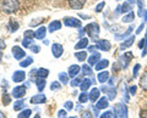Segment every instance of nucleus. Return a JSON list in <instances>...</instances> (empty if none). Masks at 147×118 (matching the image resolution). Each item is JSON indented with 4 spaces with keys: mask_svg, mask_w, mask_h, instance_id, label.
<instances>
[{
    "mask_svg": "<svg viewBox=\"0 0 147 118\" xmlns=\"http://www.w3.org/2000/svg\"><path fill=\"white\" fill-rule=\"evenodd\" d=\"M146 48L144 49V51H142V56H146V54H147V32H146Z\"/></svg>",
    "mask_w": 147,
    "mask_h": 118,
    "instance_id": "obj_55",
    "label": "nucleus"
},
{
    "mask_svg": "<svg viewBox=\"0 0 147 118\" xmlns=\"http://www.w3.org/2000/svg\"><path fill=\"white\" fill-rule=\"evenodd\" d=\"M137 4H139V7L140 9L144 7V1H142V0H137Z\"/></svg>",
    "mask_w": 147,
    "mask_h": 118,
    "instance_id": "obj_57",
    "label": "nucleus"
},
{
    "mask_svg": "<svg viewBox=\"0 0 147 118\" xmlns=\"http://www.w3.org/2000/svg\"><path fill=\"white\" fill-rule=\"evenodd\" d=\"M3 7H4V11L5 12L12 13V12H15V11L18 10L20 4H18V0H4Z\"/></svg>",
    "mask_w": 147,
    "mask_h": 118,
    "instance_id": "obj_1",
    "label": "nucleus"
},
{
    "mask_svg": "<svg viewBox=\"0 0 147 118\" xmlns=\"http://www.w3.org/2000/svg\"><path fill=\"white\" fill-rule=\"evenodd\" d=\"M34 37H36V35H34V32H33V30H26V32H25V38L33 39Z\"/></svg>",
    "mask_w": 147,
    "mask_h": 118,
    "instance_id": "obj_40",
    "label": "nucleus"
},
{
    "mask_svg": "<svg viewBox=\"0 0 147 118\" xmlns=\"http://www.w3.org/2000/svg\"><path fill=\"white\" fill-rule=\"evenodd\" d=\"M86 3V0H69V4H70V7L74 10H80L81 7H84Z\"/></svg>",
    "mask_w": 147,
    "mask_h": 118,
    "instance_id": "obj_9",
    "label": "nucleus"
},
{
    "mask_svg": "<svg viewBox=\"0 0 147 118\" xmlns=\"http://www.w3.org/2000/svg\"><path fill=\"white\" fill-rule=\"evenodd\" d=\"M59 80L61 82V83L65 85L69 83V78H67V74L64 73V72H61V73H59Z\"/></svg>",
    "mask_w": 147,
    "mask_h": 118,
    "instance_id": "obj_35",
    "label": "nucleus"
},
{
    "mask_svg": "<svg viewBox=\"0 0 147 118\" xmlns=\"http://www.w3.org/2000/svg\"><path fill=\"white\" fill-rule=\"evenodd\" d=\"M61 28V23L59 21H53L49 23V27H48V30L50 32V33H53L54 30H58Z\"/></svg>",
    "mask_w": 147,
    "mask_h": 118,
    "instance_id": "obj_20",
    "label": "nucleus"
},
{
    "mask_svg": "<svg viewBox=\"0 0 147 118\" xmlns=\"http://www.w3.org/2000/svg\"><path fill=\"white\" fill-rule=\"evenodd\" d=\"M12 55L15 56L16 60H21V58L25 56V51L20 46H13L12 48Z\"/></svg>",
    "mask_w": 147,
    "mask_h": 118,
    "instance_id": "obj_13",
    "label": "nucleus"
},
{
    "mask_svg": "<svg viewBox=\"0 0 147 118\" xmlns=\"http://www.w3.org/2000/svg\"><path fill=\"white\" fill-rule=\"evenodd\" d=\"M129 91H130L131 95H135L136 94V87H135V85H132V87L129 88Z\"/></svg>",
    "mask_w": 147,
    "mask_h": 118,
    "instance_id": "obj_53",
    "label": "nucleus"
},
{
    "mask_svg": "<svg viewBox=\"0 0 147 118\" xmlns=\"http://www.w3.org/2000/svg\"><path fill=\"white\" fill-rule=\"evenodd\" d=\"M0 57H1V54H0Z\"/></svg>",
    "mask_w": 147,
    "mask_h": 118,
    "instance_id": "obj_63",
    "label": "nucleus"
},
{
    "mask_svg": "<svg viewBox=\"0 0 147 118\" xmlns=\"http://www.w3.org/2000/svg\"><path fill=\"white\" fill-rule=\"evenodd\" d=\"M26 78V73L24 71H16L15 73L12 74V80L15 82V83H21V82H24Z\"/></svg>",
    "mask_w": 147,
    "mask_h": 118,
    "instance_id": "obj_8",
    "label": "nucleus"
},
{
    "mask_svg": "<svg viewBox=\"0 0 147 118\" xmlns=\"http://www.w3.org/2000/svg\"><path fill=\"white\" fill-rule=\"evenodd\" d=\"M58 117L59 118H66V110H60L58 112Z\"/></svg>",
    "mask_w": 147,
    "mask_h": 118,
    "instance_id": "obj_47",
    "label": "nucleus"
},
{
    "mask_svg": "<svg viewBox=\"0 0 147 118\" xmlns=\"http://www.w3.org/2000/svg\"><path fill=\"white\" fill-rule=\"evenodd\" d=\"M96 45H97V49L99 50H103V51H109L110 48H112V45H110V43L108 42V40L105 39H97L96 40Z\"/></svg>",
    "mask_w": 147,
    "mask_h": 118,
    "instance_id": "obj_5",
    "label": "nucleus"
},
{
    "mask_svg": "<svg viewBox=\"0 0 147 118\" xmlns=\"http://www.w3.org/2000/svg\"><path fill=\"white\" fill-rule=\"evenodd\" d=\"M31 113H32L31 110H25V111H22L20 115H18V118H28L31 116Z\"/></svg>",
    "mask_w": 147,
    "mask_h": 118,
    "instance_id": "obj_39",
    "label": "nucleus"
},
{
    "mask_svg": "<svg viewBox=\"0 0 147 118\" xmlns=\"http://www.w3.org/2000/svg\"><path fill=\"white\" fill-rule=\"evenodd\" d=\"M134 42H135V37L132 35V37H129L126 40H124V42L121 43V45H120V49L121 50H124V49H127V48H130L132 44H134Z\"/></svg>",
    "mask_w": 147,
    "mask_h": 118,
    "instance_id": "obj_16",
    "label": "nucleus"
},
{
    "mask_svg": "<svg viewBox=\"0 0 147 118\" xmlns=\"http://www.w3.org/2000/svg\"><path fill=\"white\" fill-rule=\"evenodd\" d=\"M88 97L92 102H96V101H98V99H99V89L97 88H93L91 90V93L88 95Z\"/></svg>",
    "mask_w": 147,
    "mask_h": 118,
    "instance_id": "obj_15",
    "label": "nucleus"
},
{
    "mask_svg": "<svg viewBox=\"0 0 147 118\" xmlns=\"http://www.w3.org/2000/svg\"><path fill=\"white\" fill-rule=\"evenodd\" d=\"M96 107H97L98 110H104V108H107L108 107V99L107 97H100L97 101Z\"/></svg>",
    "mask_w": 147,
    "mask_h": 118,
    "instance_id": "obj_17",
    "label": "nucleus"
},
{
    "mask_svg": "<svg viewBox=\"0 0 147 118\" xmlns=\"http://www.w3.org/2000/svg\"><path fill=\"white\" fill-rule=\"evenodd\" d=\"M10 27H11V32H15V30H17V28H18V23H15V22H10Z\"/></svg>",
    "mask_w": 147,
    "mask_h": 118,
    "instance_id": "obj_48",
    "label": "nucleus"
},
{
    "mask_svg": "<svg viewBox=\"0 0 147 118\" xmlns=\"http://www.w3.org/2000/svg\"><path fill=\"white\" fill-rule=\"evenodd\" d=\"M75 57L79 61H85L87 58V52L86 51H77V52H75Z\"/></svg>",
    "mask_w": 147,
    "mask_h": 118,
    "instance_id": "obj_29",
    "label": "nucleus"
},
{
    "mask_svg": "<svg viewBox=\"0 0 147 118\" xmlns=\"http://www.w3.org/2000/svg\"><path fill=\"white\" fill-rule=\"evenodd\" d=\"M104 6H105V3L103 1V3H99L97 6H96V12H100L104 9Z\"/></svg>",
    "mask_w": 147,
    "mask_h": 118,
    "instance_id": "obj_45",
    "label": "nucleus"
},
{
    "mask_svg": "<svg viewBox=\"0 0 147 118\" xmlns=\"http://www.w3.org/2000/svg\"><path fill=\"white\" fill-rule=\"evenodd\" d=\"M32 62H33V58H32V57H27V58H25L24 61L20 62V66L21 67H28Z\"/></svg>",
    "mask_w": 147,
    "mask_h": 118,
    "instance_id": "obj_36",
    "label": "nucleus"
},
{
    "mask_svg": "<svg viewBox=\"0 0 147 118\" xmlns=\"http://www.w3.org/2000/svg\"><path fill=\"white\" fill-rule=\"evenodd\" d=\"M100 90H102L103 93L108 94V99L109 100L115 99V96H117V90L114 88H112V87H102V89H100Z\"/></svg>",
    "mask_w": 147,
    "mask_h": 118,
    "instance_id": "obj_10",
    "label": "nucleus"
},
{
    "mask_svg": "<svg viewBox=\"0 0 147 118\" xmlns=\"http://www.w3.org/2000/svg\"><path fill=\"white\" fill-rule=\"evenodd\" d=\"M132 29H134V25L129 27L127 30L125 32V33H121V34H115V39H117V40H121V39H124L125 37H129V34H130L131 32H132Z\"/></svg>",
    "mask_w": 147,
    "mask_h": 118,
    "instance_id": "obj_22",
    "label": "nucleus"
},
{
    "mask_svg": "<svg viewBox=\"0 0 147 118\" xmlns=\"http://www.w3.org/2000/svg\"><path fill=\"white\" fill-rule=\"evenodd\" d=\"M32 40H33V39H28V38H25V39H24V42H22V44H24V46H25V48H28Z\"/></svg>",
    "mask_w": 147,
    "mask_h": 118,
    "instance_id": "obj_46",
    "label": "nucleus"
},
{
    "mask_svg": "<svg viewBox=\"0 0 147 118\" xmlns=\"http://www.w3.org/2000/svg\"><path fill=\"white\" fill-rule=\"evenodd\" d=\"M64 52L63 45L61 44H53L52 46V54L54 55V57H60Z\"/></svg>",
    "mask_w": 147,
    "mask_h": 118,
    "instance_id": "obj_7",
    "label": "nucleus"
},
{
    "mask_svg": "<svg viewBox=\"0 0 147 118\" xmlns=\"http://www.w3.org/2000/svg\"><path fill=\"white\" fill-rule=\"evenodd\" d=\"M34 118H40V116H39V115H36V116H34Z\"/></svg>",
    "mask_w": 147,
    "mask_h": 118,
    "instance_id": "obj_61",
    "label": "nucleus"
},
{
    "mask_svg": "<svg viewBox=\"0 0 147 118\" xmlns=\"http://www.w3.org/2000/svg\"><path fill=\"white\" fill-rule=\"evenodd\" d=\"M64 25L66 27H76V28H80L81 21L75 19V17H66V19H64Z\"/></svg>",
    "mask_w": 147,
    "mask_h": 118,
    "instance_id": "obj_4",
    "label": "nucleus"
},
{
    "mask_svg": "<svg viewBox=\"0 0 147 118\" xmlns=\"http://www.w3.org/2000/svg\"><path fill=\"white\" fill-rule=\"evenodd\" d=\"M31 51L32 52H39V46L38 45H31Z\"/></svg>",
    "mask_w": 147,
    "mask_h": 118,
    "instance_id": "obj_51",
    "label": "nucleus"
},
{
    "mask_svg": "<svg viewBox=\"0 0 147 118\" xmlns=\"http://www.w3.org/2000/svg\"><path fill=\"white\" fill-rule=\"evenodd\" d=\"M108 79H109V73L107 71H103L98 74V82L99 83H105Z\"/></svg>",
    "mask_w": 147,
    "mask_h": 118,
    "instance_id": "obj_25",
    "label": "nucleus"
},
{
    "mask_svg": "<svg viewBox=\"0 0 147 118\" xmlns=\"http://www.w3.org/2000/svg\"><path fill=\"white\" fill-rule=\"evenodd\" d=\"M140 118H147V110H141Z\"/></svg>",
    "mask_w": 147,
    "mask_h": 118,
    "instance_id": "obj_52",
    "label": "nucleus"
},
{
    "mask_svg": "<svg viewBox=\"0 0 147 118\" xmlns=\"http://www.w3.org/2000/svg\"><path fill=\"white\" fill-rule=\"evenodd\" d=\"M139 48H140V49H145V48H146V39H145V38H142V39L140 40Z\"/></svg>",
    "mask_w": 147,
    "mask_h": 118,
    "instance_id": "obj_49",
    "label": "nucleus"
},
{
    "mask_svg": "<svg viewBox=\"0 0 147 118\" xmlns=\"http://www.w3.org/2000/svg\"><path fill=\"white\" fill-rule=\"evenodd\" d=\"M45 101H47V99H45V95L43 94H38L31 97V103H34V105H37V103H44Z\"/></svg>",
    "mask_w": 147,
    "mask_h": 118,
    "instance_id": "obj_11",
    "label": "nucleus"
},
{
    "mask_svg": "<svg viewBox=\"0 0 147 118\" xmlns=\"http://www.w3.org/2000/svg\"><path fill=\"white\" fill-rule=\"evenodd\" d=\"M135 19V15H134V12L130 11V12H127V15H125L123 17V22H125V23H130V22H132Z\"/></svg>",
    "mask_w": 147,
    "mask_h": 118,
    "instance_id": "obj_26",
    "label": "nucleus"
},
{
    "mask_svg": "<svg viewBox=\"0 0 147 118\" xmlns=\"http://www.w3.org/2000/svg\"><path fill=\"white\" fill-rule=\"evenodd\" d=\"M11 101V97H10V95H9L6 91H4V95H3V103L4 105H9Z\"/></svg>",
    "mask_w": 147,
    "mask_h": 118,
    "instance_id": "obj_38",
    "label": "nucleus"
},
{
    "mask_svg": "<svg viewBox=\"0 0 147 118\" xmlns=\"http://www.w3.org/2000/svg\"><path fill=\"white\" fill-rule=\"evenodd\" d=\"M93 113H94V115H96V116H98V108H97V107H96V106L93 107Z\"/></svg>",
    "mask_w": 147,
    "mask_h": 118,
    "instance_id": "obj_58",
    "label": "nucleus"
},
{
    "mask_svg": "<svg viewBox=\"0 0 147 118\" xmlns=\"http://www.w3.org/2000/svg\"><path fill=\"white\" fill-rule=\"evenodd\" d=\"M91 84H92V80L91 79H84V82H82L81 85H80L81 90H82V91H86V90L91 87Z\"/></svg>",
    "mask_w": 147,
    "mask_h": 118,
    "instance_id": "obj_28",
    "label": "nucleus"
},
{
    "mask_svg": "<svg viewBox=\"0 0 147 118\" xmlns=\"http://www.w3.org/2000/svg\"><path fill=\"white\" fill-rule=\"evenodd\" d=\"M88 100H90V97H88V95H87L85 91H82L81 94H80V96H79V101L80 102H87V101H88Z\"/></svg>",
    "mask_w": 147,
    "mask_h": 118,
    "instance_id": "obj_37",
    "label": "nucleus"
},
{
    "mask_svg": "<svg viewBox=\"0 0 147 118\" xmlns=\"http://www.w3.org/2000/svg\"><path fill=\"white\" fill-rule=\"evenodd\" d=\"M37 77H42V78H45L48 74H49V71L45 70V68H39L38 71H36Z\"/></svg>",
    "mask_w": 147,
    "mask_h": 118,
    "instance_id": "obj_33",
    "label": "nucleus"
},
{
    "mask_svg": "<svg viewBox=\"0 0 147 118\" xmlns=\"http://www.w3.org/2000/svg\"><path fill=\"white\" fill-rule=\"evenodd\" d=\"M127 1H129V3H132V4H134V3L136 1V0H127Z\"/></svg>",
    "mask_w": 147,
    "mask_h": 118,
    "instance_id": "obj_59",
    "label": "nucleus"
},
{
    "mask_svg": "<svg viewBox=\"0 0 147 118\" xmlns=\"http://www.w3.org/2000/svg\"><path fill=\"white\" fill-rule=\"evenodd\" d=\"M140 87L147 91V72H146V73H144V76L141 77V79H140Z\"/></svg>",
    "mask_w": 147,
    "mask_h": 118,
    "instance_id": "obj_27",
    "label": "nucleus"
},
{
    "mask_svg": "<svg viewBox=\"0 0 147 118\" xmlns=\"http://www.w3.org/2000/svg\"><path fill=\"white\" fill-rule=\"evenodd\" d=\"M97 49V45H91V46L88 48V51H91V52H93L94 50Z\"/></svg>",
    "mask_w": 147,
    "mask_h": 118,
    "instance_id": "obj_56",
    "label": "nucleus"
},
{
    "mask_svg": "<svg viewBox=\"0 0 147 118\" xmlns=\"http://www.w3.org/2000/svg\"><path fill=\"white\" fill-rule=\"evenodd\" d=\"M50 89L52 90H59L60 89V83H59V82H53V83L50 84Z\"/></svg>",
    "mask_w": 147,
    "mask_h": 118,
    "instance_id": "obj_42",
    "label": "nucleus"
},
{
    "mask_svg": "<svg viewBox=\"0 0 147 118\" xmlns=\"http://www.w3.org/2000/svg\"><path fill=\"white\" fill-rule=\"evenodd\" d=\"M66 118H76V117H74V116H72V117H66Z\"/></svg>",
    "mask_w": 147,
    "mask_h": 118,
    "instance_id": "obj_62",
    "label": "nucleus"
},
{
    "mask_svg": "<svg viewBox=\"0 0 147 118\" xmlns=\"http://www.w3.org/2000/svg\"><path fill=\"white\" fill-rule=\"evenodd\" d=\"M24 107H25V101H24V100H18V101L15 102V105H13V110H15V111H20Z\"/></svg>",
    "mask_w": 147,
    "mask_h": 118,
    "instance_id": "obj_32",
    "label": "nucleus"
},
{
    "mask_svg": "<svg viewBox=\"0 0 147 118\" xmlns=\"http://www.w3.org/2000/svg\"><path fill=\"white\" fill-rule=\"evenodd\" d=\"M36 84H37V89L39 90V91H42L45 87V78H42V77H38V78L36 79Z\"/></svg>",
    "mask_w": 147,
    "mask_h": 118,
    "instance_id": "obj_23",
    "label": "nucleus"
},
{
    "mask_svg": "<svg viewBox=\"0 0 147 118\" xmlns=\"http://www.w3.org/2000/svg\"><path fill=\"white\" fill-rule=\"evenodd\" d=\"M80 70H81V67H80V66H77V65H72V66H70V68H69V76H70L71 78H74V77H76L77 74H79Z\"/></svg>",
    "mask_w": 147,
    "mask_h": 118,
    "instance_id": "obj_19",
    "label": "nucleus"
},
{
    "mask_svg": "<svg viewBox=\"0 0 147 118\" xmlns=\"http://www.w3.org/2000/svg\"><path fill=\"white\" fill-rule=\"evenodd\" d=\"M145 23H146V22H142V25L139 27V29H136V34H139V33H141V32H142V29L145 28Z\"/></svg>",
    "mask_w": 147,
    "mask_h": 118,
    "instance_id": "obj_54",
    "label": "nucleus"
},
{
    "mask_svg": "<svg viewBox=\"0 0 147 118\" xmlns=\"http://www.w3.org/2000/svg\"><path fill=\"white\" fill-rule=\"evenodd\" d=\"M108 65H109V61L108 60H100L97 65H96V71H102L103 68H107L108 67Z\"/></svg>",
    "mask_w": 147,
    "mask_h": 118,
    "instance_id": "obj_24",
    "label": "nucleus"
},
{
    "mask_svg": "<svg viewBox=\"0 0 147 118\" xmlns=\"http://www.w3.org/2000/svg\"><path fill=\"white\" fill-rule=\"evenodd\" d=\"M81 70H82V73L86 74V76H91L92 73H93V70L90 67V65H84L81 67Z\"/></svg>",
    "mask_w": 147,
    "mask_h": 118,
    "instance_id": "obj_30",
    "label": "nucleus"
},
{
    "mask_svg": "<svg viewBox=\"0 0 147 118\" xmlns=\"http://www.w3.org/2000/svg\"><path fill=\"white\" fill-rule=\"evenodd\" d=\"M0 118H5V117H4V115H3L1 112H0Z\"/></svg>",
    "mask_w": 147,
    "mask_h": 118,
    "instance_id": "obj_60",
    "label": "nucleus"
},
{
    "mask_svg": "<svg viewBox=\"0 0 147 118\" xmlns=\"http://www.w3.org/2000/svg\"><path fill=\"white\" fill-rule=\"evenodd\" d=\"M140 68H141V66L139 65V63H137V65H135V67H134V73H132V77H134V78H137Z\"/></svg>",
    "mask_w": 147,
    "mask_h": 118,
    "instance_id": "obj_41",
    "label": "nucleus"
},
{
    "mask_svg": "<svg viewBox=\"0 0 147 118\" xmlns=\"http://www.w3.org/2000/svg\"><path fill=\"white\" fill-rule=\"evenodd\" d=\"M85 30L88 33V35L93 40H97L98 35H99V26L97 23H90V25H87Z\"/></svg>",
    "mask_w": 147,
    "mask_h": 118,
    "instance_id": "obj_2",
    "label": "nucleus"
},
{
    "mask_svg": "<svg viewBox=\"0 0 147 118\" xmlns=\"http://www.w3.org/2000/svg\"><path fill=\"white\" fill-rule=\"evenodd\" d=\"M81 117L82 118H93V117H92V115H91V112H88V111L82 112V116Z\"/></svg>",
    "mask_w": 147,
    "mask_h": 118,
    "instance_id": "obj_50",
    "label": "nucleus"
},
{
    "mask_svg": "<svg viewBox=\"0 0 147 118\" xmlns=\"http://www.w3.org/2000/svg\"><path fill=\"white\" fill-rule=\"evenodd\" d=\"M64 107H65V110L66 111H71L72 108H74V103L71 101H66L65 102V105H64Z\"/></svg>",
    "mask_w": 147,
    "mask_h": 118,
    "instance_id": "obj_43",
    "label": "nucleus"
},
{
    "mask_svg": "<svg viewBox=\"0 0 147 118\" xmlns=\"http://www.w3.org/2000/svg\"><path fill=\"white\" fill-rule=\"evenodd\" d=\"M114 111L119 118H127V107L124 103H117L114 107Z\"/></svg>",
    "mask_w": 147,
    "mask_h": 118,
    "instance_id": "obj_3",
    "label": "nucleus"
},
{
    "mask_svg": "<svg viewBox=\"0 0 147 118\" xmlns=\"http://www.w3.org/2000/svg\"><path fill=\"white\" fill-rule=\"evenodd\" d=\"M87 45H88V39H86V38H81L79 40V43H77L75 45V49L76 50H80V49H85Z\"/></svg>",
    "mask_w": 147,
    "mask_h": 118,
    "instance_id": "obj_21",
    "label": "nucleus"
},
{
    "mask_svg": "<svg viewBox=\"0 0 147 118\" xmlns=\"http://www.w3.org/2000/svg\"><path fill=\"white\" fill-rule=\"evenodd\" d=\"M130 10H132V7H131V3H124L123 5L120 6V11L121 12H130Z\"/></svg>",
    "mask_w": 147,
    "mask_h": 118,
    "instance_id": "obj_31",
    "label": "nucleus"
},
{
    "mask_svg": "<svg viewBox=\"0 0 147 118\" xmlns=\"http://www.w3.org/2000/svg\"><path fill=\"white\" fill-rule=\"evenodd\" d=\"M99 58H100V55L98 52H94L88 57V65L90 66H96L97 63L99 62Z\"/></svg>",
    "mask_w": 147,
    "mask_h": 118,
    "instance_id": "obj_14",
    "label": "nucleus"
},
{
    "mask_svg": "<svg viewBox=\"0 0 147 118\" xmlns=\"http://www.w3.org/2000/svg\"><path fill=\"white\" fill-rule=\"evenodd\" d=\"M131 57H134L132 56V52H125L124 55L120 57V62L124 61V63L121 65V68H126L127 65H129V62H130V58Z\"/></svg>",
    "mask_w": 147,
    "mask_h": 118,
    "instance_id": "obj_12",
    "label": "nucleus"
},
{
    "mask_svg": "<svg viewBox=\"0 0 147 118\" xmlns=\"http://www.w3.org/2000/svg\"><path fill=\"white\" fill-rule=\"evenodd\" d=\"M45 34H47V28H45V27H43V26L39 27V28L36 30V33H34V35H36L37 39H44Z\"/></svg>",
    "mask_w": 147,
    "mask_h": 118,
    "instance_id": "obj_18",
    "label": "nucleus"
},
{
    "mask_svg": "<svg viewBox=\"0 0 147 118\" xmlns=\"http://www.w3.org/2000/svg\"><path fill=\"white\" fill-rule=\"evenodd\" d=\"M82 82H84V77H79V78L72 79V82H71V87H72V88L79 87V85H81Z\"/></svg>",
    "mask_w": 147,
    "mask_h": 118,
    "instance_id": "obj_34",
    "label": "nucleus"
},
{
    "mask_svg": "<svg viewBox=\"0 0 147 118\" xmlns=\"http://www.w3.org/2000/svg\"><path fill=\"white\" fill-rule=\"evenodd\" d=\"M113 112H110V111H107V112H104L102 116H99V118H113Z\"/></svg>",
    "mask_w": 147,
    "mask_h": 118,
    "instance_id": "obj_44",
    "label": "nucleus"
},
{
    "mask_svg": "<svg viewBox=\"0 0 147 118\" xmlns=\"http://www.w3.org/2000/svg\"><path fill=\"white\" fill-rule=\"evenodd\" d=\"M26 94V88L24 85H18V87H15L12 90V96L16 97V99H20L24 95Z\"/></svg>",
    "mask_w": 147,
    "mask_h": 118,
    "instance_id": "obj_6",
    "label": "nucleus"
}]
</instances>
